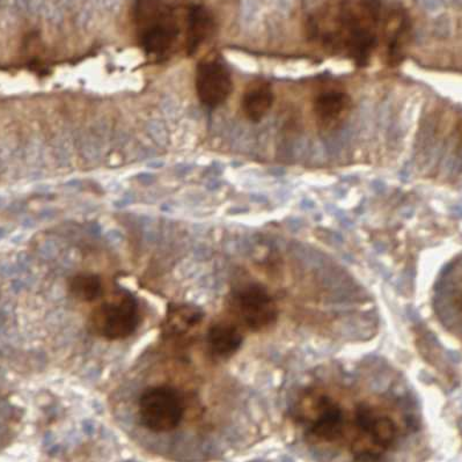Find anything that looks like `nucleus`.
<instances>
[{
    "instance_id": "2",
    "label": "nucleus",
    "mask_w": 462,
    "mask_h": 462,
    "mask_svg": "<svg viewBox=\"0 0 462 462\" xmlns=\"http://www.w3.org/2000/svg\"><path fill=\"white\" fill-rule=\"evenodd\" d=\"M130 20L138 46L153 60L173 54L183 34V5L170 0H134Z\"/></svg>"
},
{
    "instance_id": "5",
    "label": "nucleus",
    "mask_w": 462,
    "mask_h": 462,
    "mask_svg": "<svg viewBox=\"0 0 462 462\" xmlns=\"http://www.w3.org/2000/svg\"><path fill=\"white\" fill-rule=\"evenodd\" d=\"M232 305L236 316L248 329L263 331L276 324V301L263 284L248 283L241 286L233 293Z\"/></svg>"
},
{
    "instance_id": "7",
    "label": "nucleus",
    "mask_w": 462,
    "mask_h": 462,
    "mask_svg": "<svg viewBox=\"0 0 462 462\" xmlns=\"http://www.w3.org/2000/svg\"><path fill=\"white\" fill-rule=\"evenodd\" d=\"M435 308L440 320L448 330L461 333V261L457 257L437 284Z\"/></svg>"
},
{
    "instance_id": "13",
    "label": "nucleus",
    "mask_w": 462,
    "mask_h": 462,
    "mask_svg": "<svg viewBox=\"0 0 462 462\" xmlns=\"http://www.w3.org/2000/svg\"><path fill=\"white\" fill-rule=\"evenodd\" d=\"M202 310L190 305H174L167 313L162 333L170 338H183L198 329L203 320Z\"/></svg>"
},
{
    "instance_id": "12",
    "label": "nucleus",
    "mask_w": 462,
    "mask_h": 462,
    "mask_svg": "<svg viewBox=\"0 0 462 462\" xmlns=\"http://www.w3.org/2000/svg\"><path fill=\"white\" fill-rule=\"evenodd\" d=\"M273 101L275 94L272 83L265 79H255L245 88L241 108L248 121L260 124L272 110Z\"/></svg>"
},
{
    "instance_id": "3",
    "label": "nucleus",
    "mask_w": 462,
    "mask_h": 462,
    "mask_svg": "<svg viewBox=\"0 0 462 462\" xmlns=\"http://www.w3.org/2000/svg\"><path fill=\"white\" fill-rule=\"evenodd\" d=\"M141 313L136 298L125 290L110 294L89 317L94 334L109 341L125 339L136 331Z\"/></svg>"
},
{
    "instance_id": "11",
    "label": "nucleus",
    "mask_w": 462,
    "mask_h": 462,
    "mask_svg": "<svg viewBox=\"0 0 462 462\" xmlns=\"http://www.w3.org/2000/svg\"><path fill=\"white\" fill-rule=\"evenodd\" d=\"M345 414L335 401L321 396L318 401L317 416L310 423V430L318 439L335 441L342 436Z\"/></svg>"
},
{
    "instance_id": "16",
    "label": "nucleus",
    "mask_w": 462,
    "mask_h": 462,
    "mask_svg": "<svg viewBox=\"0 0 462 462\" xmlns=\"http://www.w3.org/2000/svg\"><path fill=\"white\" fill-rule=\"evenodd\" d=\"M356 461H382V456L372 451H362L355 455Z\"/></svg>"
},
{
    "instance_id": "14",
    "label": "nucleus",
    "mask_w": 462,
    "mask_h": 462,
    "mask_svg": "<svg viewBox=\"0 0 462 462\" xmlns=\"http://www.w3.org/2000/svg\"><path fill=\"white\" fill-rule=\"evenodd\" d=\"M243 342V334L235 325L219 322L208 329V350L217 358H231L233 355L238 353Z\"/></svg>"
},
{
    "instance_id": "9",
    "label": "nucleus",
    "mask_w": 462,
    "mask_h": 462,
    "mask_svg": "<svg viewBox=\"0 0 462 462\" xmlns=\"http://www.w3.org/2000/svg\"><path fill=\"white\" fill-rule=\"evenodd\" d=\"M217 32L214 12L199 2L183 4V43L188 56H193Z\"/></svg>"
},
{
    "instance_id": "15",
    "label": "nucleus",
    "mask_w": 462,
    "mask_h": 462,
    "mask_svg": "<svg viewBox=\"0 0 462 462\" xmlns=\"http://www.w3.org/2000/svg\"><path fill=\"white\" fill-rule=\"evenodd\" d=\"M68 289L69 296L80 302H93L104 296V284L96 273H77L69 278Z\"/></svg>"
},
{
    "instance_id": "1",
    "label": "nucleus",
    "mask_w": 462,
    "mask_h": 462,
    "mask_svg": "<svg viewBox=\"0 0 462 462\" xmlns=\"http://www.w3.org/2000/svg\"><path fill=\"white\" fill-rule=\"evenodd\" d=\"M306 36L327 55L367 68L377 54H402L412 23L406 8L385 0H326L310 12Z\"/></svg>"
},
{
    "instance_id": "8",
    "label": "nucleus",
    "mask_w": 462,
    "mask_h": 462,
    "mask_svg": "<svg viewBox=\"0 0 462 462\" xmlns=\"http://www.w3.org/2000/svg\"><path fill=\"white\" fill-rule=\"evenodd\" d=\"M353 97L341 88H328L313 100V116L319 130L333 133L346 124L353 113Z\"/></svg>"
},
{
    "instance_id": "10",
    "label": "nucleus",
    "mask_w": 462,
    "mask_h": 462,
    "mask_svg": "<svg viewBox=\"0 0 462 462\" xmlns=\"http://www.w3.org/2000/svg\"><path fill=\"white\" fill-rule=\"evenodd\" d=\"M356 424L378 447L385 449L393 447L396 440V425L393 420L380 414L369 404L362 403L356 409Z\"/></svg>"
},
{
    "instance_id": "4",
    "label": "nucleus",
    "mask_w": 462,
    "mask_h": 462,
    "mask_svg": "<svg viewBox=\"0 0 462 462\" xmlns=\"http://www.w3.org/2000/svg\"><path fill=\"white\" fill-rule=\"evenodd\" d=\"M139 419L147 430L174 431L185 415V402L177 388L161 385L146 388L139 398Z\"/></svg>"
},
{
    "instance_id": "6",
    "label": "nucleus",
    "mask_w": 462,
    "mask_h": 462,
    "mask_svg": "<svg viewBox=\"0 0 462 462\" xmlns=\"http://www.w3.org/2000/svg\"><path fill=\"white\" fill-rule=\"evenodd\" d=\"M195 86L200 104L211 109L223 106L235 88L230 69L219 59L199 63Z\"/></svg>"
}]
</instances>
